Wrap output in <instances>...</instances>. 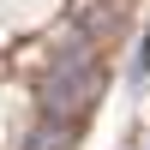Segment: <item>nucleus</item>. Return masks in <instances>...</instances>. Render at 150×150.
Here are the masks:
<instances>
[{"mask_svg": "<svg viewBox=\"0 0 150 150\" xmlns=\"http://www.w3.org/2000/svg\"><path fill=\"white\" fill-rule=\"evenodd\" d=\"M102 90V66H96V48L84 36V24L60 42V54L48 60V72L36 78V114H84Z\"/></svg>", "mask_w": 150, "mask_h": 150, "instance_id": "f257e3e1", "label": "nucleus"}, {"mask_svg": "<svg viewBox=\"0 0 150 150\" xmlns=\"http://www.w3.org/2000/svg\"><path fill=\"white\" fill-rule=\"evenodd\" d=\"M72 138H78V114H42L18 150H72Z\"/></svg>", "mask_w": 150, "mask_h": 150, "instance_id": "f03ea898", "label": "nucleus"}, {"mask_svg": "<svg viewBox=\"0 0 150 150\" xmlns=\"http://www.w3.org/2000/svg\"><path fill=\"white\" fill-rule=\"evenodd\" d=\"M126 84H132V90H144V84H150V24L138 30V54H132V72H126Z\"/></svg>", "mask_w": 150, "mask_h": 150, "instance_id": "7ed1b4c3", "label": "nucleus"}]
</instances>
